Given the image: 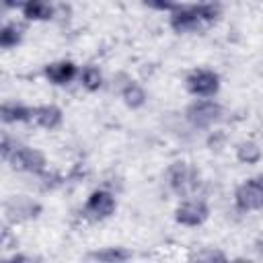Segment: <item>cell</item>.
<instances>
[{
  "label": "cell",
  "instance_id": "19",
  "mask_svg": "<svg viewBox=\"0 0 263 263\" xmlns=\"http://www.w3.org/2000/svg\"><path fill=\"white\" fill-rule=\"evenodd\" d=\"M144 2V6H148V8H152V10H173L175 6H177V0H142Z\"/></svg>",
  "mask_w": 263,
  "mask_h": 263
},
{
  "label": "cell",
  "instance_id": "6",
  "mask_svg": "<svg viewBox=\"0 0 263 263\" xmlns=\"http://www.w3.org/2000/svg\"><path fill=\"white\" fill-rule=\"evenodd\" d=\"M41 203L25 197V195H12L10 199L4 201V218L10 222V224H16V222H25V220H31V218H37L41 214Z\"/></svg>",
  "mask_w": 263,
  "mask_h": 263
},
{
  "label": "cell",
  "instance_id": "2",
  "mask_svg": "<svg viewBox=\"0 0 263 263\" xmlns=\"http://www.w3.org/2000/svg\"><path fill=\"white\" fill-rule=\"evenodd\" d=\"M185 119L195 129H208L222 119V105L214 99H197L187 105Z\"/></svg>",
  "mask_w": 263,
  "mask_h": 263
},
{
  "label": "cell",
  "instance_id": "25",
  "mask_svg": "<svg viewBox=\"0 0 263 263\" xmlns=\"http://www.w3.org/2000/svg\"><path fill=\"white\" fill-rule=\"evenodd\" d=\"M259 249H261V251H263V242H261V247H259Z\"/></svg>",
  "mask_w": 263,
  "mask_h": 263
},
{
  "label": "cell",
  "instance_id": "22",
  "mask_svg": "<svg viewBox=\"0 0 263 263\" xmlns=\"http://www.w3.org/2000/svg\"><path fill=\"white\" fill-rule=\"evenodd\" d=\"M220 142H224V134L214 132V134L208 138V146H210V150H220Z\"/></svg>",
  "mask_w": 263,
  "mask_h": 263
},
{
  "label": "cell",
  "instance_id": "16",
  "mask_svg": "<svg viewBox=\"0 0 263 263\" xmlns=\"http://www.w3.org/2000/svg\"><path fill=\"white\" fill-rule=\"evenodd\" d=\"M234 154H236V160H238V162L251 164V166L257 164V162L263 158L261 146H259L257 142H253V140H242V142H238L236 148H234Z\"/></svg>",
  "mask_w": 263,
  "mask_h": 263
},
{
  "label": "cell",
  "instance_id": "21",
  "mask_svg": "<svg viewBox=\"0 0 263 263\" xmlns=\"http://www.w3.org/2000/svg\"><path fill=\"white\" fill-rule=\"evenodd\" d=\"M195 259H199V261H226V255L220 251H214V249H203L195 255Z\"/></svg>",
  "mask_w": 263,
  "mask_h": 263
},
{
  "label": "cell",
  "instance_id": "18",
  "mask_svg": "<svg viewBox=\"0 0 263 263\" xmlns=\"http://www.w3.org/2000/svg\"><path fill=\"white\" fill-rule=\"evenodd\" d=\"M80 84L88 92H97L103 86V74H101V70L95 68V66H84L80 70Z\"/></svg>",
  "mask_w": 263,
  "mask_h": 263
},
{
  "label": "cell",
  "instance_id": "12",
  "mask_svg": "<svg viewBox=\"0 0 263 263\" xmlns=\"http://www.w3.org/2000/svg\"><path fill=\"white\" fill-rule=\"evenodd\" d=\"M53 0H25L23 4V16L27 21L43 23L53 18Z\"/></svg>",
  "mask_w": 263,
  "mask_h": 263
},
{
  "label": "cell",
  "instance_id": "11",
  "mask_svg": "<svg viewBox=\"0 0 263 263\" xmlns=\"http://www.w3.org/2000/svg\"><path fill=\"white\" fill-rule=\"evenodd\" d=\"M62 119H64L62 109L58 105H51V103L49 105H39L33 111V121L39 127H43V129H55V127H60L62 125Z\"/></svg>",
  "mask_w": 263,
  "mask_h": 263
},
{
  "label": "cell",
  "instance_id": "17",
  "mask_svg": "<svg viewBox=\"0 0 263 263\" xmlns=\"http://www.w3.org/2000/svg\"><path fill=\"white\" fill-rule=\"evenodd\" d=\"M23 41V29L16 23H6L0 29V47L2 49H10L16 47Z\"/></svg>",
  "mask_w": 263,
  "mask_h": 263
},
{
  "label": "cell",
  "instance_id": "13",
  "mask_svg": "<svg viewBox=\"0 0 263 263\" xmlns=\"http://www.w3.org/2000/svg\"><path fill=\"white\" fill-rule=\"evenodd\" d=\"M119 95H121V101H123V105H125L127 109H142V107L146 105V101H148V95H146L144 86H140V84L134 82V80H127V82L121 86Z\"/></svg>",
  "mask_w": 263,
  "mask_h": 263
},
{
  "label": "cell",
  "instance_id": "5",
  "mask_svg": "<svg viewBox=\"0 0 263 263\" xmlns=\"http://www.w3.org/2000/svg\"><path fill=\"white\" fill-rule=\"evenodd\" d=\"M10 164L12 171H18V173H31V175H41L45 171V156L41 150L37 148H29V146H18L6 160Z\"/></svg>",
  "mask_w": 263,
  "mask_h": 263
},
{
  "label": "cell",
  "instance_id": "3",
  "mask_svg": "<svg viewBox=\"0 0 263 263\" xmlns=\"http://www.w3.org/2000/svg\"><path fill=\"white\" fill-rule=\"evenodd\" d=\"M185 88L197 99H212L220 90V76L208 68H195L185 76Z\"/></svg>",
  "mask_w": 263,
  "mask_h": 263
},
{
  "label": "cell",
  "instance_id": "8",
  "mask_svg": "<svg viewBox=\"0 0 263 263\" xmlns=\"http://www.w3.org/2000/svg\"><path fill=\"white\" fill-rule=\"evenodd\" d=\"M168 25L175 33L183 35V33H191V31H197L203 23L199 18V12H197V6L195 4H183V6H175L171 10V16H168Z\"/></svg>",
  "mask_w": 263,
  "mask_h": 263
},
{
  "label": "cell",
  "instance_id": "23",
  "mask_svg": "<svg viewBox=\"0 0 263 263\" xmlns=\"http://www.w3.org/2000/svg\"><path fill=\"white\" fill-rule=\"evenodd\" d=\"M4 8H23L25 0H2Z\"/></svg>",
  "mask_w": 263,
  "mask_h": 263
},
{
  "label": "cell",
  "instance_id": "14",
  "mask_svg": "<svg viewBox=\"0 0 263 263\" xmlns=\"http://www.w3.org/2000/svg\"><path fill=\"white\" fill-rule=\"evenodd\" d=\"M132 257H134L132 251H127L123 247H105V249L86 253L88 261H101V263H121V261H129Z\"/></svg>",
  "mask_w": 263,
  "mask_h": 263
},
{
  "label": "cell",
  "instance_id": "24",
  "mask_svg": "<svg viewBox=\"0 0 263 263\" xmlns=\"http://www.w3.org/2000/svg\"><path fill=\"white\" fill-rule=\"evenodd\" d=\"M255 179H257V183H259V187H261V191H263V173H261V175H257Z\"/></svg>",
  "mask_w": 263,
  "mask_h": 263
},
{
  "label": "cell",
  "instance_id": "4",
  "mask_svg": "<svg viewBox=\"0 0 263 263\" xmlns=\"http://www.w3.org/2000/svg\"><path fill=\"white\" fill-rule=\"evenodd\" d=\"M115 210H117V201L113 193L107 189H95L82 208V216L90 222H101V220L111 218Z\"/></svg>",
  "mask_w": 263,
  "mask_h": 263
},
{
  "label": "cell",
  "instance_id": "10",
  "mask_svg": "<svg viewBox=\"0 0 263 263\" xmlns=\"http://www.w3.org/2000/svg\"><path fill=\"white\" fill-rule=\"evenodd\" d=\"M43 76L51 84L64 86V84L72 82L78 76V66L72 60H58V62H51V64H47L43 68Z\"/></svg>",
  "mask_w": 263,
  "mask_h": 263
},
{
  "label": "cell",
  "instance_id": "20",
  "mask_svg": "<svg viewBox=\"0 0 263 263\" xmlns=\"http://www.w3.org/2000/svg\"><path fill=\"white\" fill-rule=\"evenodd\" d=\"M0 148H2V158L8 160V156L18 148V144H16V140L10 138L8 134H2V146H0Z\"/></svg>",
  "mask_w": 263,
  "mask_h": 263
},
{
  "label": "cell",
  "instance_id": "9",
  "mask_svg": "<svg viewBox=\"0 0 263 263\" xmlns=\"http://www.w3.org/2000/svg\"><path fill=\"white\" fill-rule=\"evenodd\" d=\"M234 205L240 212H255L263 208V191L255 177L247 179L234 189Z\"/></svg>",
  "mask_w": 263,
  "mask_h": 263
},
{
  "label": "cell",
  "instance_id": "15",
  "mask_svg": "<svg viewBox=\"0 0 263 263\" xmlns=\"http://www.w3.org/2000/svg\"><path fill=\"white\" fill-rule=\"evenodd\" d=\"M33 107H27L23 103H4L0 117L4 123H27L33 119Z\"/></svg>",
  "mask_w": 263,
  "mask_h": 263
},
{
  "label": "cell",
  "instance_id": "7",
  "mask_svg": "<svg viewBox=\"0 0 263 263\" xmlns=\"http://www.w3.org/2000/svg\"><path fill=\"white\" fill-rule=\"evenodd\" d=\"M210 218V205L203 199H185L175 208V220L181 226H201Z\"/></svg>",
  "mask_w": 263,
  "mask_h": 263
},
{
  "label": "cell",
  "instance_id": "1",
  "mask_svg": "<svg viewBox=\"0 0 263 263\" xmlns=\"http://www.w3.org/2000/svg\"><path fill=\"white\" fill-rule=\"evenodd\" d=\"M166 185L171 187L173 193L187 197V195L195 193L197 187L201 185V175L191 162L175 160L166 168Z\"/></svg>",
  "mask_w": 263,
  "mask_h": 263
}]
</instances>
